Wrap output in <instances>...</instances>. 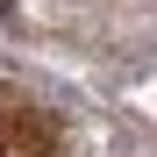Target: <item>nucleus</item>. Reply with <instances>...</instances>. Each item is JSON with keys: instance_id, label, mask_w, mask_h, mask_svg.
Here are the masks:
<instances>
[{"instance_id": "obj_1", "label": "nucleus", "mask_w": 157, "mask_h": 157, "mask_svg": "<svg viewBox=\"0 0 157 157\" xmlns=\"http://www.w3.org/2000/svg\"><path fill=\"white\" fill-rule=\"evenodd\" d=\"M0 14H7V0H0Z\"/></svg>"}]
</instances>
